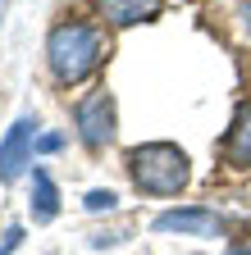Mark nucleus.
<instances>
[{"label":"nucleus","mask_w":251,"mask_h":255,"mask_svg":"<svg viewBox=\"0 0 251 255\" xmlns=\"http://www.w3.org/2000/svg\"><path fill=\"white\" fill-rule=\"evenodd\" d=\"M18 242H23V228L14 223V228L5 233V242H0V255H14V251H18Z\"/></svg>","instance_id":"10"},{"label":"nucleus","mask_w":251,"mask_h":255,"mask_svg":"<svg viewBox=\"0 0 251 255\" xmlns=\"http://www.w3.org/2000/svg\"><path fill=\"white\" fill-rule=\"evenodd\" d=\"M55 214H59V191H55V182H50L46 169H32V219L50 223Z\"/></svg>","instance_id":"8"},{"label":"nucleus","mask_w":251,"mask_h":255,"mask_svg":"<svg viewBox=\"0 0 251 255\" xmlns=\"http://www.w3.org/2000/svg\"><path fill=\"white\" fill-rule=\"evenodd\" d=\"M101 55H105V46H101V32L91 23H59L46 37V59H50L55 78L64 87L91 78L96 64H101Z\"/></svg>","instance_id":"2"},{"label":"nucleus","mask_w":251,"mask_h":255,"mask_svg":"<svg viewBox=\"0 0 251 255\" xmlns=\"http://www.w3.org/2000/svg\"><path fill=\"white\" fill-rule=\"evenodd\" d=\"M247 14H251V9H247Z\"/></svg>","instance_id":"13"},{"label":"nucleus","mask_w":251,"mask_h":255,"mask_svg":"<svg viewBox=\"0 0 251 255\" xmlns=\"http://www.w3.org/2000/svg\"><path fill=\"white\" fill-rule=\"evenodd\" d=\"M0 23H5V0H0Z\"/></svg>","instance_id":"12"},{"label":"nucleus","mask_w":251,"mask_h":255,"mask_svg":"<svg viewBox=\"0 0 251 255\" xmlns=\"http://www.w3.org/2000/svg\"><path fill=\"white\" fill-rule=\"evenodd\" d=\"M87 210H114V191H87Z\"/></svg>","instance_id":"9"},{"label":"nucleus","mask_w":251,"mask_h":255,"mask_svg":"<svg viewBox=\"0 0 251 255\" xmlns=\"http://www.w3.org/2000/svg\"><path fill=\"white\" fill-rule=\"evenodd\" d=\"M229 255H251V246H238V251H229Z\"/></svg>","instance_id":"11"},{"label":"nucleus","mask_w":251,"mask_h":255,"mask_svg":"<svg viewBox=\"0 0 251 255\" xmlns=\"http://www.w3.org/2000/svg\"><path fill=\"white\" fill-rule=\"evenodd\" d=\"M73 119H78V137L91 150H101V146L114 141V101H110V91H91L87 101H78Z\"/></svg>","instance_id":"3"},{"label":"nucleus","mask_w":251,"mask_h":255,"mask_svg":"<svg viewBox=\"0 0 251 255\" xmlns=\"http://www.w3.org/2000/svg\"><path fill=\"white\" fill-rule=\"evenodd\" d=\"M160 5H165V0H101V14H105V23H114V27H133V23L155 18V14H160Z\"/></svg>","instance_id":"6"},{"label":"nucleus","mask_w":251,"mask_h":255,"mask_svg":"<svg viewBox=\"0 0 251 255\" xmlns=\"http://www.w3.org/2000/svg\"><path fill=\"white\" fill-rule=\"evenodd\" d=\"M128 173H133L137 191H146V196H178L192 178V159L174 141H146V146L128 150Z\"/></svg>","instance_id":"1"},{"label":"nucleus","mask_w":251,"mask_h":255,"mask_svg":"<svg viewBox=\"0 0 251 255\" xmlns=\"http://www.w3.org/2000/svg\"><path fill=\"white\" fill-rule=\"evenodd\" d=\"M32 137H37V119L32 114L14 119V128L5 132V141H0V182H14L27 169V159H32Z\"/></svg>","instance_id":"4"},{"label":"nucleus","mask_w":251,"mask_h":255,"mask_svg":"<svg viewBox=\"0 0 251 255\" xmlns=\"http://www.w3.org/2000/svg\"><path fill=\"white\" fill-rule=\"evenodd\" d=\"M151 228L155 233H178V237H219V233H224V219H219L215 210L187 205V210H165Z\"/></svg>","instance_id":"5"},{"label":"nucleus","mask_w":251,"mask_h":255,"mask_svg":"<svg viewBox=\"0 0 251 255\" xmlns=\"http://www.w3.org/2000/svg\"><path fill=\"white\" fill-rule=\"evenodd\" d=\"M224 159L229 164H251V105H242L238 110V119H233V128H229V137H224Z\"/></svg>","instance_id":"7"}]
</instances>
